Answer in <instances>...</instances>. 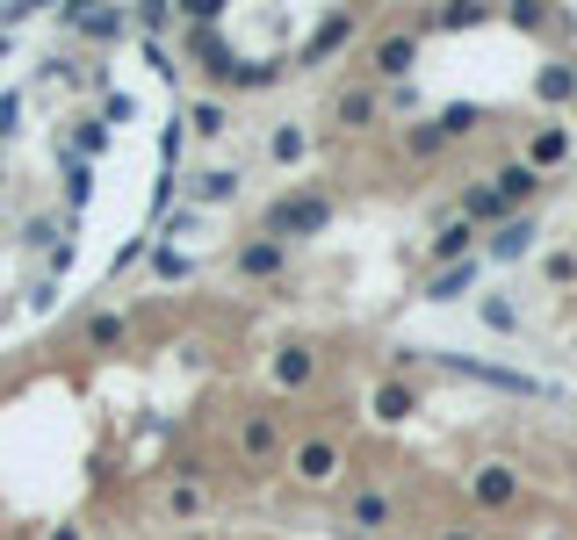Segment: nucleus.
Listing matches in <instances>:
<instances>
[{
    "label": "nucleus",
    "mask_w": 577,
    "mask_h": 540,
    "mask_svg": "<svg viewBox=\"0 0 577 540\" xmlns=\"http://www.w3.org/2000/svg\"><path fill=\"white\" fill-rule=\"evenodd\" d=\"M535 159H564V130H541L535 137Z\"/></svg>",
    "instance_id": "20e7f679"
},
{
    "label": "nucleus",
    "mask_w": 577,
    "mask_h": 540,
    "mask_svg": "<svg viewBox=\"0 0 577 540\" xmlns=\"http://www.w3.org/2000/svg\"><path fill=\"white\" fill-rule=\"evenodd\" d=\"M317 216H325L317 203H282L275 216H267V224H275V230H303V224H317Z\"/></svg>",
    "instance_id": "f257e3e1"
},
{
    "label": "nucleus",
    "mask_w": 577,
    "mask_h": 540,
    "mask_svg": "<svg viewBox=\"0 0 577 540\" xmlns=\"http://www.w3.org/2000/svg\"><path fill=\"white\" fill-rule=\"evenodd\" d=\"M340 461H332V446H303V475H332Z\"/></svg>",
    "instance_id": "7ed1b4c3"
},
{
    "label": "nucleus",
    "mask_w": 577,
    "mask_h": 540,
    "mask_svg": "<svg viewBox=\"0 0 577 540\" xmlns=\"http://www.w3.org/2000/svg\"><path fill=\"white\" fill-rule=\"evenodd\" d=\"M246 454H275V425H267V419L246 425Z\"/></svg>",
    "instance_id": "f03ea898"
}]
</instances>
